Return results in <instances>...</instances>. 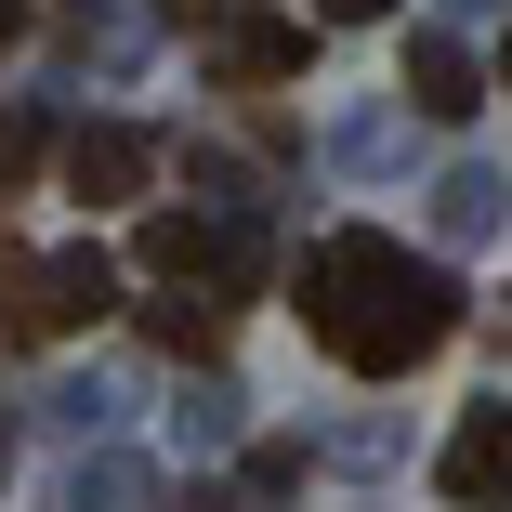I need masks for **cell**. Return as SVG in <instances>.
I'll return each instance as SVG.
<instances>
[{
	"label": "cell",
	"instance_id": "6da1fadb",
	"mask_svg": "<svg viewBox=\"0 0 512 512\" xmlns=\"http://www.w3.org/2000/svg\"><path fill=\"white\" fill-rule=\"evenodd\" d=\"M302 316H316V342L355 381H394V368H421L460 329V276L447 263H407L381 224H342L316 263H302Z\"/></svg>",
	"mask_w": 512,
	"mask_h": 512
},
{
	"label": "cell",
	"instance_id": "7a4b0ae2",
	"mask_svg": "<svg viewBox=\"0 0 512 512\" xmlns=\"http://www.w3.org/2000/svg\"><path fill=\"white\" fill-rule=\"evenodd\" d=\"M0 316H14L27 342H53V329H92V316H119V263L106 250H53V263H0Z\"/></svg>",
	"mask_w": 512,
	"mask_h": 512
},
{
	"label": "cell",
	"instance_id": "3957f363",
	"mask_svg": "<svg viewBox=\"0 0 512 512\" xmlns=\"http://www.w3.org/2000/svg\"><path fill=\"white\" fill-rule=\"evenodd\" d=\"M447 499H460V512H512V407H473V421H460Z\"/></svg>",
	"mask_w": 512,
	"mask_h": 512
},
{
	"label": "cell",
	"instance_id": "277c9868",
	"mask_svg": "<svg viewBox=\"0 0 512 512\" xmlns=\"http://www.w3.org/2000/svg\"><path fill=\"white\" fill-rule=\"evenodd\" d=\"M407 106H421V119H447V132H460V119L486 106V66H473V53H460L447 27H421V40H407Z\"/></svg>",
	"mask_w": 512,
	"mask_h": 512
},
{
	"label": "cell",
	"instance_id": "5b68a950",
	"mask_svg": "<svg viewBox=\"0 0 512 512\" xmlns=\"http://www.w3.org/2000/svg\"><path fill=\"white\" fill-rule=\"evenodd\" d=\"M145 171H158V145H145L132 119H92V132H66V184H79V197H145Z\"/></svg>",
	"mask_w": 512,
	"mask_h": 512
},
{
	"label": "cell",
	"instance_id": "8992f818",
	"mask_svg": "<svg viewBox=\"0 0 512 512\" xmlns=\"http://www.w3.org/2000/svg\"><path fill=\"white\" fill-rule=\"evenodd\" d=\"M211 66H224V79H289V66H302V27H289V14H237V27L211 40Z\"/></svg>",
	"mask_w": 512,
	"mask_h": 512
},
{
	"label": "cell",
	"instance_id": "52a82bcc",
	"mask_svg": "<svg viewBox=\"0 0 512 512\" xmlns=\"http://www.w3.org/2000/svg\"><path fill=\"white\" fill-rule=\"evenodd\" d=\"M224 250H237V237H211V224H184V211H158V224H145V263H158V276H197V263L224 276Z\"/></svg>",
	"mask_w": 512,
	"mask_h": 512
},
{
	"label": "cell",
	"instance_id": "ba28073f",
	"mask_svg": "<svg viewBox=\"0 0 512 512\" xmlns=\"http://www.w3.org/2000/svg\"><path fill=\"white\" fill-rule=\"evenodd\" d=\"M145 329H158L171 355H211V342H224V302H197V289H171V302H145Z\"/></svg>",
	"mask_w": 512,
	"mask_h": 512
},
{
	"label": "cell",
	"instance_id": "9c48e42d",
	"mask_svg": "<svg viewBox=\"0 0 512 512\" xmlns=\"http://www.w3.org/2000/svg\"><path fill=\"white\" fill-rule=\"evenodd\" d=\"M27 158H40V132H27V119H0V184H27Z\"/></svg>",
	"mask_w": 512,
	"mask_h": 512
},
{
	"label": "cell",
	"instance_id": "30bf717a",
	"mask_svg": "<svg viewBox=\"0 0 512 512\" xmlns=\"http://www.w3.org/2000/svg\"><path fill=\"white\" fill-rule=\"evenodd\" d=\"M158 14H171V27H211V14H224V0H158Z\"/></svg>",
	"mask_w": 512,
	"mask_h": 512
},
{
	"label": "cell",
	"instance_id": "8fae6325",
	"mask_svg": "<svg viewBox=\"0 0 512 512\" xmlns=\"http://www.w3.org/2000/svg\"><path fill=\"white\" fill-rule=\"evenodd\" d=\"M329 14H342V27H368V14H394V0H329Z\"/></svg>",
	"mask_w": 512,
	"mask_h": 512
},
{
	"label": "cell",
	"instance_id": "7c38bea8",
	"mask_svg": "<svg viewBox=\"0 0 512 512\" xmlns=\"http://www.w3.org/2000/svg\"><path fill=\"white\" fill-rule=\"evenodd\" d=\"M14 27H27V14H14V0H0V40H14Z\"/></svg>",
	"mask_w": 512,
	"mask_h": 512
},
{
	"label": "cell",
	"instance_id": "4fadbf2b",
	"mask_svg": "<svg viewBox=\"0 0 512 512\" xmlns=\"http://www.w3.org/2000/svg\"><path fill=\"white\" fill-rule=\"evenodd\" d=\"M499 92H512V40H499Z\"/></svg>",
	"mask_w": 512,
	"mask_h": 512
}]
</instances>
